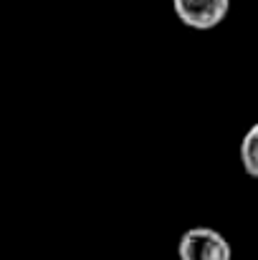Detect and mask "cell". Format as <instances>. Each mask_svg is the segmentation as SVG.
Returning a JSON list of instances; mask_svg holds the SVG:
<instances>
[{
	"mask_svg": "<svg viewBox=\"0 0 258 260\" xmlns=\"http://www.w3.org/2000/svg\"><path fill=\"white\" fill-rule=\"evenodd\" d=\"M180 260H233L231 243L213 228H190L177 243Z\"/></svg>",
	"mask_w": 258,
	"mask_h": 260,
	"instance_id": "cell-1",
	"label": "cell"
},
{
	"mask_svg": "<svg viewBox=\"0 0 258 260\" xmlns=\"http://www.w3.org/2000/svg\"><path fill=\"white\" fill-rule=\"evenodd\" d=\"M241 165L246 174H251L253 179H258V121L243 134L241 142Z\"/></svg>",
	"mask_w": 258,
	"mask_h": 260,
	"instance_id": "cell-3",
	"label": "cell"
},
{
	"mask_svg": "<svg viewBox=\"0 0 258 260\" xmlns=\"http://www.w3.org/2000/svg\"><path fill=\"white\" fill-rule=\"evenodd\" d=\"M175 15L192 30H213L231 10V0H172Z\"/></svg>",
	"mask_w": 258,
	"mask_h": 260,
	"instance_id": "cell-2",
	"label": "cell"
}]
</instances>
